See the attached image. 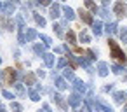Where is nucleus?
<instances>
[{"label":"nucleus","mask_w":127,"mask_h":112,"mask_svg":"<svg viewBox=\"0 0 127 112\" xmlns=\"http://www.w3.org/2000/svg\"><path fill=\"white\" fill-rule=\"evenodd\" d=\"M108 46H110V49H111V56H113L115 60L125 63V54H124V51L118 47V44H117L113 39H108Z\"/></svg>","instance_id":"nucleus-1"},{"label":"nucleus","mask_w":127,"mask_h":112,"mask_svg":"<svg viewBox=\"0 0 127 112\" xmlns=\"http://www.w3.org/2000/svg\"><path fill=\"white\" fill-rule=\"evenodd\" d=\"M113 12H115L118 18H124V16H125V12H127L125 4H124V2H117V4H115V7H113Z\"/></svg>","instance_id":"nucleus-2"},{"label":"nucleus","mask_w":127,"mask_h":112,"mask_svg":"<svg viewBox=\"0 0 127 112\" xmlns=\"http://www.w3.org/2000/svg\"><path fill=\"white\" fill-rule=\"evenodd\" d=\"M5 82L7 84H14L16 82V70L14 68H7L5 70Z\"/></svg>","instance_id":"nucleus-3"},{"label":"nucleus","mask_w":127,"mask_h":112,"mask_svg":"<svg viewBox=\"0 0 127 112\" xmlns=\"http://www.w3.org/2000/svg\"><path fill=\"white\" fill-rule=\"evenodd\" d=\"M80 102H82V100H80V95H78V93H73V95L68 96V103H70L71 107H75V109L80 105Z\"/></svg>","instance_id":"nucleus-4"},{"label":"nucleus","mask_w":127,"mask_h":112,"mask_svg":"<svg viewBox=\"0 0 127 112\" xmlns=\"http://www.w3.org/2000/svg\"><path fill=\"white\" fill-rule=\"evenodd\" d=\"M96 110H103V112H113V109L110 105H106L103 100H96Z\"/></svg>","instance_id":"nucleus-5"},{"label":"nucleus","mask_w":127,"mask_h":112,"mask_svg":"<svg viewBox=\"0 0 127 112\" xmlns=\"http://www.w3.org/2000/svg\"><path fill=\"white\" fill-rule=\"evenodd\" d=\"M78 14H80V18L84 19V23H87V25H92V23H94V21H92V16H91L87 11H82V9H80Z\"/></svg>","instance_id":"nucleus-6"},{"label":"nucleus","mask_w":127,"mask_h":112,"mask_svg":"<svg viewBox=\"0 0 127 112\" xmlns=\"http://www.w3.org/2000/svg\"><path fill=\"white\" fill-rule=\"evenodd\" d=\"M37 37H38L37 30H33V28H26V40H28V42H33Z\"/></svg>","instance_id":"nucleus-7"},{"label":"nucleus","mask_w":127,"mask_h":112,"mask_svg":"<svg viewBox=\"0 0 127 112\" xmlns=\"http://www.w3.org/2000/svg\"><path fill=\"white\" fill-rule=\"evenodd\" d=\"M97 72H99V75H101V77L108 75V65H106L104 61H99V63H97Z\"/></svg>","instance_id":"nucleus-8"},{"label":"nucleus","mask_w":127,"mask_h":112,"mask_svg":"<svg viewBox=\"0 0 127 112\" xmlns=\"http://www.w3.org/2000/svg\"><path fill=\"white\" fill-rule=\"evenodd\" d=\"M59 12H61V7H59L58 4H54V5H51V18H52V19H56V18H59V16H61Z\"/></svg>","instance_id":"nucleus-9"},{"label":"nucleus","mask_w":127,"mask_h":112,"mask_svg":"<svg viewBox=\"0 0 127 112\" xmlns=\"http://www.w3.org/2000/svg\"><path fill=\"white\" fill-rule=\"evenodd\" d=\"M44 60H45V65H47L49 68H52V67H54V54L45 53V54H44Z\"/></svg>","instance_id":"nucleus-10"},{"label":"nucleus","mask_w":127,"mask_h":112,"mask_svg":"<svg viewBox=\"0 0 127 112\" xmlns=\"http://www.w3.org/2000/svg\"><path fill=\"white\" fill-rule=\"evenodd\" d=\"M73 86H75V89H77L78 93H85V84H84L80 79H75V81H73Z\"/></svg>","instance_id":"nucleus-11"},{"label":"nucleus","mask_w":127,"mask_h":112,"mask_svg":"<svg viewBox=\"0 0 127 112\" xmlns=\"http://www.w3.org/2000/svg\"><path fill=\"white\" fill-rule=\"evenodd\" d=\"M54 84L58 89H66V81L61 79V77H54Z\"/></svg>","instance_id":"nucleus-12"},{"label":"nucleus","mask_w":127,"mask_h":112,"mask_svg":"<svg viewBox=\"0 0 127 112\" xmlns=\"http://www.w3.org/2000/svg\"><path fill=\"white\" fill-rule=\"evenodd\" d=\"M63 12H64V16H66V19H75V12H73V9L71 7H63Z\"/></svg>","instance_id":"nucleus-13"},{"label":"nucleus","mask_w":127,"mask_h":112,"mask_svg":"<svg viewBox=\"0 0 127 112\" xmlns=\"http://www.w3.org/2000/svg\"><path fill=\"white\" fill-rule=\"evenodd\" d=\"M85 7H87V9H91L94 14H96V12H99V7L92 2V0H85Z\"/></svg>","instance_id":"nucleus-14"},{"label":"nucleus","mask_w":127,"mask_h":112,"mask_svg":"<svg viewBox=\"0 0 127 112\" xmlns=\"http://www.w3.org/2000/svg\"><path fill=\"white\" fill-rule=\"evenodd\" d=\"M92 30H94V33H96V37H97V35H101V32H103V25H101V21L92 23Z\"/></svg>","instance_id":"nucleus-15"},{"label":"nucleus","mask_w":127,"mask_h":112,"mask_svg":"<svg viewBox=\"0 0 127 112\" xmlns=\"http://www.w3.org/2000/svg\"><path fill=\"white\" fill-rule=\"evenodd\" d=\"M113 98H115V100H117L118 103H122V102H124V100L127 98V93H124V91H117V93L113 95Z\"/></svg>","instance_id":"nucleus-16"},{"label":"nucleus","mask_w":127,"mask_h":112,"mask_svg":"<svg viewBox=\"0 0 127 112\" xmlns=\"http://www.w3.org/2000/svg\"><path fill=\"white\" fill-rule=\"evenodd\" d=\"M54 100H56V103H58L63 110H66V107H68V105L64 103V100H63V96H61V95H54Z\"/></svg>","instance_id":"nucleus-17"},{"label":"nucleus","mask_w":127,"mask_h":112,"mask_svg":"<svg viewBox=\"0 0 127 112\" xmlns=\"http://www.w3.org/2000/svg\"><path fill=\"white\" fill-rule=\"evenodd\" d=\"M4 12H5L7 16H11V14L14 12V4H12V2H7V4L4 5Z\"/></svg>","instance_id":"nucleus-18"},{"label":"nucleus","mask_w":127,"mask_h":112,"mask_svg":"<svg viewBox=\"0 0 127 112\" xmlns=\"http://www.w3.org/2000/svg\"><path fill=\"white\" fill-rule=\"evenodd\" d=\"M63 75H64L66 81H75V75H73V70H71V68H64Z\"/></svg>","instance_id":"nucleus-19"},{"label":"nucleus","mask_w":127,"mask_h":112,"mask_svg":"<svg viewBox=\"0 0 127 112\" xmlns=\"http://www.w3.org/2000/svg\"><path fill=\"white\" fill-rule=\"evenodd\" d=\"M117 30H118V25L117 23H108L106 25V32L108 33H117Z\"/></svg>","instance_id":"nucleus-20"},{"label":"nucleus","mask_w":127,"mask_h":112,"mask_svg":"<svg viewBox=\"0 0 127 112\" xmlns=\"http://www.w3.org/2000/svg\"><path fill=\"white\" fill-rule=\"evenodd\" d=\"M28 95H30V98H32L33 102H37V100H40V95L37 93V89H28Z\"/></svg>","instance_id":"nucleus-21"},{"label":"nucleus","mask_w":127,"mask_h":112,"mask_svg":"<svg viewBox=\"0 0 127 112\" xmlns=\"http://www.w3.org/2000/svg\"><path fill=\"white\" fill-rule=\"evenodd\" d=\"M66 40H68L70 44H75V40H77V37H75V33H73L71 30H68V33H66Z\"/></svg>","instance_id":"nucleus-22"},{"label":"nucleus","mask_w":127,"mask_h":112,"mask_svg":"<svg viewBox=\"0 0 127 112\" xmlns=\"http://www.w3.org/2000/svg\"><path fill=\"white\" fill-rule=\"evenodd\" d=\"M78 63H80V65H84V67L87 68V72H92V68H91V63H89V60H85V58H80V60H78Z\"/></svg>","instance_id":"nucleus-23"},{"label":"nucleus","mask_w":127,"mask_h":112,"mask_svg":"<svg viewBox=\"0 0 127 112\" xmlns=\"http://www.w3.org/2000/svg\"><path fill=\"white\" fill-rule=\"evenodd\" d=\"M33 51H35L37 54H45V53H44V46H42V44H35V46H33Z\"/></svg>","instance_id":"nucleus-24"},{"label":"nucleus","mask_w":127,"mask_h":112,"mask_svg":"<svg viewBox=\"0 0 127 112\" xmlns=\"http://www.w3.org/2000/svg\"><path fill=\"white\" fill-rule=\"evenodd\" d=\"M52 28H54V32H56V35H58V37H63V30H61V28H63V25H54Z\"/></svg>","instance_id":"nucleus-25"},{"label":"nucleus","mask_w":127,"mask_h":112,"mask_svg":"<svg viewBox=\"0 0 127 112\" xmlns=\"http://www.w3.org/2000/svg\"><path fill=\"white\" fill-rule=\"evenodd\" d=\"M35 21H37V23H38L40 26H45V19H44V18H42L40 14H35Z\"/></svg>","instance_id":"nucleus-26"},{"label":"nucleus","mask_w":127,"mask_h":112,"mask_svg":"<svg viewBox=\"0 0 127 112\" xmlns=\"http://www.w3.org/2000/svg\"><path fill=\"white\" fill-rule=\"evenodd\" d=\"M25 81H26L28 84H35V75H33V74H26Z\"/></svg>","instance_id":"nucleus-27"},{"label":"nucleus","mask_w":127,"mask_h":112,"mask_svg":"<svg viewBox=\"0 0 127 112\" xmlns=\"http://www.w3.org/2000/svg\"><path fill=\"white\" fill-rule=\"evenodd\" d=\"M11 110H12V112H21V105L16 103V102H12V103H11Z\"/></svg>","instance_id":"nucleus-28"},{"label":"nucleus","mask_w":127,"mask_h":112,"mask_svg":"<svg viewBox=\"0 0 127 112\" xmlns=\"http://www.w3.org/2000/svg\"><path fill=\"white\" fill-rule=\"evenodd\" d=\"M120 39L124 40V44H127V28H122L120 30Z\"/></svg>","instance_id":"nucleus-29"},{"label":"nucleus","mask_w":127,"mask_h":112,"mask_svg":"<svg viewBox=\"0 0 127 112\" xmlns=\"http://www.w3.org/2000/svg\"><path fill=\"white\" fill-rule=\"evenodd\" d=\"M2 25H4L7 30H12V23H9V19H7V18H2Z\"/></svg>","instance_id":"nucleus-30"},{"label":"nucleus","mask_w":127,"mask_h":112,"mask_svg":"<svg viewBox=\"0 0 127 112\" xmlns=\"http://www.w3.org/2000/svg\"><path fill=\"white\" fill-rule=\"evenodd\" d=\"M80 40H82V42H91V37H89L85 32H82V33H80Z\"/></svg>","instance_id":"nucleus-31"},{"label":"nucleus","mask_w":127,"mask_h":112,"mask_svg":"<svg viewBox=\"0 0 127 112\" xmlns=\"http://www.w3.org/2000/svg\"><path fill=\"white\" fill-rule=\"evenodd\" d=\"M40 39L44 40V44H45V46H51V44H52V40H51V37H47V35H40Z\"/></svg>","instance_id":"nucleus-32"},{"label":"nucleus","mask_w":127,"mask_h":112,"mask_svg":"<svg viewBox=\"0 0 127 112\" xmlns=\"http://www.w3.org/2000/svg\"><path fill=\"white\" fill-rule=\"evenodd\" d=\"M111 70H113L115 74H122V72H124V68H122L120 65H111Z\"/></svg>","instance_id":"nucleus-33"},{"label":"nucleus","mask_w":127,"mask_h":112,"mask_svg":"<svg viewBox=\"0 0 127 112\" xmlns=\"http://www.w3.org/2000/svg\"><path fill=\"white\" fill-rule=\"evenodd\" d=\"M2 96H4V98H9V100H12V98H14V95H12L11 91H7V89H4V91H2Z\"/></svg>","instance_id":"nucleus-34"},{"label":"nucleus","mask_w":127,"mask_h":112,"mask_svg":"<svg viewBox=\"0 0 127 112\" xmlns=\"http://www.w3.org/2000/svg\"><path fill=\"white\" fill-rule=\"evenodd\" d=\"M16 91H18V95H21V96L25 95V88H23L21 84H16Z\"/></svg>","instance_id":"nucleus-35"},{"label":"nucleus","mask_w":127,"mask_h":112,"mask_svg":"<svg viewBox=\"0 0 127 112\" xmlns=\"http://www.w3.org/2000/svg\"><path fill=\"white\" fill-rule=\"evenodd\" d=\"M99 12H101V16H103L104 19H108V18H110V12H108L106 9H99Z\"/></svg>","instance_id":"nucleus-36"},{"label":"nucleus","mask_w":127,"mask_h":112,"mask_svg":"<svg viewBox=\"0 0 127 112\" xmlns=\"http://www.w3.org/2000/svg\"><path fill=\"white\" fill-rule=\"evenodd\" d=\"M18 26H19V28H25V19H23V16H18Z\"/></svg>","instance_id":"nucleus-37"},{"label":"nucleus","mask_w":127,"mask_h":112,"mask_svg":"<svg viewBox=\"0 0 127 112\" xmlns=\"http://www.w3.org/2000/svg\"><path fill=\"white\" fill-rule=\"evenodd\" d=\"M58 67H59V68L66 67V58H61V60H59V63H58Z\"/></svg>","instance_id":"nucleus-38"},{"label":"nucleus","mask_w":127,"mask_h":112,"mask_svg":"<svg viewBox=\"0 0 127 112\" xmlns=\"http://www.w3.org/2000/svg\"><path fill=\"white\" fill-rule=\"evenodd\" d=\"M40 112H51V107H49V105H44V107H42V110H40Z\"/></svg>","instance_id":"nucleus-39"},{"label":"nucleus","mask_w":127,"mask_h":112,"mask_svg":"<svg viewBox=\"0 0 127 112\" xmlns=\"http://www.w3.org/2000/svg\"><path fill=\"white\" fill-rule=\"evenodd\" d=\"M38 2H40L42 5H49V4H51V0H38Z\"/></svg>","instance_id":"nucleus-40"},{"label":"nucleus","mask_w":127,"mask_h":112,"mask_svg":"<svg viewBox=\"0 0 127 112\" xmlns=\"http://www.w3.org/2000/svg\"><path fill=\"white\" fill-rule=\"evenodd\" d=\"M111 89H113V86H111V84H110V86H104V88H103V91H111Z\"/></svg>","instance_id":"nucleus-41"},{"label":"nucleus","mask_w":127,"mask_h":112,"mask_svg":"<svg viewBox=\"0 0 127 112\" xmlns=\"http://www.w3.org/2000/svg\"><path fill=\"white\" fill-rule=\"evenodd\" d=\"M101 2H103L104 5H108V4H110V0H101Z\"/></svg>","instance_id":"nucleus-42"},{"label":"nucleus","mask_w":127,"mask_h":112,"mask_svg":"<svg viewBox=\"0 0 127 112\" xmlns=\"http://www.w3.org/2000/svg\"><path fill=\"white\" fill-rule=\"evenodd\" d=\"M75 112H85V110H84V109H82V110H80V109H77V110H75Z\"/></svg>","instance_id":"nucleus-43"},{"label":"nucleus","mask_w":127,"mask_h":112,"mask_svg":"<svg viewBox=\"0 0 127 112\" xmlns=\"http://www.w3.org/2000/svg\"><path fill=\"white\" fill-rule=\"evenodd\" d=\"M0 9H4V7H2V2H0Z\"/></svg>","instance_id":"nucleus-44"},{"label":"nucleus","mask_w":127,"mask_h":112,"mask_svg":"<svg viewBox=\"0 0 127 112\" xmlns=\"http://www.w3.org/2000/svg\"><path fill=\"white\" fill-rule=\"evenodd\" d=\"M124 112H127V107H125V109H124Z\"/></svg>","instance_id":"nucleus-45"},{"label":"nucleus","mask_w":127,"mask_h":112,"mask_svg":"<svg viewBox=\"0 0 127 112\" xmlns=\"http://www.w3.org/2000/svg\"><path fill=\"white\" fill-rule=\"evenodd\" d=\"M0 63H2V58H0Z\"/></svg>","instance_id":"nucleus-46"}]
</instances>
